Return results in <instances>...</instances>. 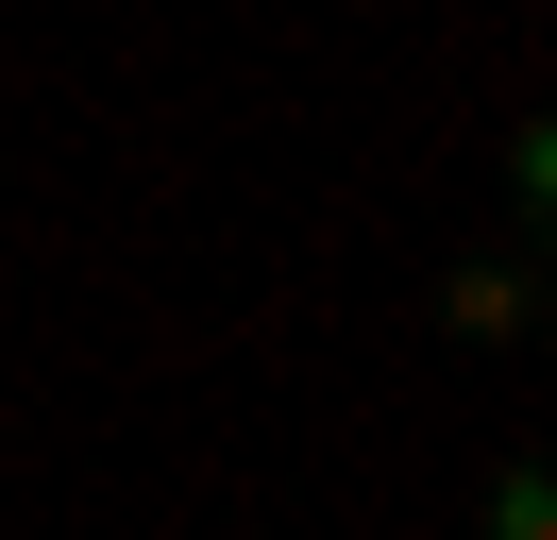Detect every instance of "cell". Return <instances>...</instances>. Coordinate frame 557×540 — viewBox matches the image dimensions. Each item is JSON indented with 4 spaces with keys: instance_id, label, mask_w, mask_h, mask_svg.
Returning <instances> with one entry per match:
<instances>
[{
    "instance_id": "1",
    "label": "cell",
    "mask_w": 557,
    "mask_h": 540,
    "mask_svg": "<svg viewBox=\"0 0 557 540\" xmlns=\"http://www.w3.org/2000/svg\"><path fill=\"white\" fill-rule=\"evenodd\" d=\"M523 304H541L523 254H456V270H440V321H456V338H523Z\"/></svg>"
},
{
    "instance_id": "2",
    "label": "cell",
    "mask_w": 557,
    "mask_h": 540,
    "mask_svg": "<svg viewBox=\"0 0 557 540\" xmlns=\"http://www.w3.org/2000/svg\"><path fill=\"white\" fill-rule=\"evenodd\" d=\"M473 524H490V540H557V456H507Z\"/></svg>"
},
{
    "instance_id": "3",
    "label": "cell",
    "mask_w": 557,
    "mask_h": 540,
    "mask_svg": "<svg viewBox=\"0 0 557 540\" xmlns=\"http://www.w3.org/2000/svg\"><path fill=\"white\" fill-rule=\"evenodd\" d=\"M507 186H523V220H541V236H557V101H541V119H523V135H507Z\"/></svg>"
}]
</instances>
